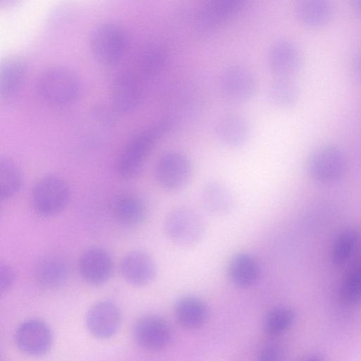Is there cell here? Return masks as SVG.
Returning a JSON list of instances; mask_svg holds the SVG:
<instances>
[{"mask_svg":"<svg viewBox=\"0 0 361 361\" xmlns=\"http://www.w3.org/2000/svg\"><path fill=\"white\" fill-rule=\"evenodd\" d=\"M171 121L162 120L136 134L121 152L116 164L118 174L125 178L136 177L156 142L168 133Z\"/></svg>","mask_w":361,"mask_h":361,"instance_id":"6da1fadb","label":"cell"},{"mask_svg":"<svg viewBox=\"0 0 361 361\" xmlns=\"http://www.w3.org/2000/svg\"><path fill=\"white\" fill-rule=\"evenodd\" d=\"M165 233L178 246L190 247L203 238L205 224L202 216L194 209L179 206L173 209L165 218Z\"/></svg>","mask_w":361,"mask_h":361,"instance_id":"7a4b0ae2","label":"cell"},{"mask_svg":"<svg viewBox=\"0 0 361 361\" xmlns=\"http://www.w3.org/2000/svg\"><path fill=\"white\" fill-rule=\"evenodd\" d=\"M39 94L47 102L56 105L66 104L78 95L80 84L70 69L54 66L44 69L37 80Z\"/></svg>","mask_w":361,"mask_h":361,"instance_id":"3957f363","label":"cell"},{"mask_svg":"<svg viewBox=\"0 0 361 361\" xmlns=\"http://www.w3.org/2000/svg\"><path fill=\"white\" fill-rule=\"evenodd\" d=\"M94 59L103 64H111L123 55L128 43L127 35L118 24L106 23L94 28L88 39Z\"/></svg>","mask_w":361,"mask_h":361,"instance_id":"277c9868","label":"cell"},{"mask_svg":"<svg viewBox=\"0 0 361 361\" xmlns=\"http://www.w3.org/2000/svg\"><path fill=\"white\" fill-rule=\"evenodd\" d=\"M70 189L61 177L50 174L36 183L32 194V203L37 214L52 216L61 212L70 200Z\"/></svg>","mask_w":361,"mask_h":361,"instance_id":"5b68a950","label":"cell"},{"mask_svg":"<svg viewBox=\"0 0 361 361\" xmlns=\"http://www.w3.org/2000/svg\"><path fill=\"white\" fill-rule=\"evenodd\" d=\"M346 168V157L342 149L335 144L317 146L309 154L307 161L308 173L320 183L338 180Z\"/></svg>","mask_w":361,"mask_h":361,"instance_id":"8992f818","label":"cell"},{"mask_svg":"<svg viewBox=\"0 0 361 361\" xmlns=\"http://www.w3.org/2000/svg\"><path fill=\"white\" fill-rule=\"evenodd\" d=\"M192 167L188 157L183 153L171 150L163 153L157 159L154 176L158 184L168 191H178L190 182Z\"/></svg>","mask_w":361,"mask_h":361,"instance_id":"52a82bcc","label":"cell"},{"mask_svg":"<svg viewBox=\"0 0 361 361\" xmlns=\"http://www.w3.org/2000/svg\"><path fill=\"white\" fill-rule=\"evenodd\" d=\"M266 62L276 78H291L301 67L302 55L294 41L283 38L271 44L267 53Z\"/></svg>","mask_w":361,"mask_h":361,"instance_id":"ba28073f","label":"cell"},{"mask_svg":"<svg viewBox=\"0 0 361 361\" xmlns=\"http://www.w3.org/2000/svg\"><path fill=\"white\" fill-rule=\"evenodd\" d=\"M219 85L223 95L235 102H245L252 99L257 87L254 73L240 65L225 68L219 76Z\"/></svg>","mask_w":361,"mask_h":361,"instance_id":"9c48e42d","label":"cell"},{"mask_svg":"<svg viewBox=\"0 0 361 361\" xmlns=\"http://www.w3.org/2000/svg\"><path fill=\"white\" fill-rule=\"evenodd\" d=\"M15 341L23 353L39 356L47 353L53 343V334L43 321L32 319L22 323L15 334Z\"/></svg>","mask_w":361,"mask_h":361,"instance_id":"30bf717a","label":"cell"},{"mask_svg":"<svg viewBox=\"0 0 361 361\" xmlns=\"http://www.w3.org/2000/svg\"><path fill=\"white\" fill-rule=\"evenodd\" d=\"M137 343L149 350H160L171 341L172 332L169 324L161 317L147 314L140 317L133 326Z\"/></svg>","mask_w":361,"mask_h":361,"instance_id":"8fae6325","label":"cell"},{"mask_svg":"<svg viewBox=\"0 0 361 361\" xmlns=\"http://www.w3.org/2000/svg\"><path fill=\"white\" fill-rule=\"evenodd\" d=\"M85 322L92 335L99 338H108L118 330L122 314L114 302L102 300L96 302L89 309Z\"/></svg>","mask_w":361,"mask_h":361,"instance_id":"7c38bea8","label":"cell"},{"mask_svg":"<svg viewBox=\"0 0 361 361\" xmlns=\"http://www.w3.org/2000/svg\"><path fill=\"white\" fill-rule=\"evenodd\" d=\"M78 269L86 283L95 286H101L107 282L111 276L112 259L102 247H89L80 255Z\"/></svg>","mask_w":361,"mask_h":361,"instance_id":"4fadbf2b","label":"cell"},{"mask_svg":"<svg viewBox=\"0 0 361 361\" xmlns=\"http://www.w3.org/2000/svg\"><path fill=\"white\" fill-rule=\"evenodd\" d=\"M241 0H213L199 10L195 25L200 32H209L235 16L243 8Z\"/></svg>","mask_w":361,"mask_h":361,"instance_id":"5bb4252c","label":"cell"},{"mask_svg":"<svg viewBox=\"0 0 361 361\" xmlns=\"http://www.w3.org/2000/svg\"><path fill=\"white\" fill-rule=\"evenodd\" d=\"M121 276L130 284L144 286L150 283L157 274L156 264L147 252L134 250L126 254L119 266Z\"/></svg>","mask_w":361,"mask_h":361,"instance_id":"9a60e30c","label":"cell"},{"mask_svg":"<svg viewBox=\"0 0 361 361\" xmlns=\"http://www.w3.org/2000/svg\"><path fill=\"white\" fill-rule=\"evenodd\" d=\"M111 99L114 109L121 113H130L137 109L143 100L137 78L129 73L118 74L113 81Z\"/></svg>","mask_w":361,"mask_h":361,"instance_id":"2e32d148","label":"cell"},{"mask_svg":"<svg viewBox=\"0 0 361 361\" xmlns=\"http://www.w3.org/2000/svg\"><path fill=\"white\" fill-rule=\"evenodd\" d=\"M214 134L222 145L233 148L239 147L249 139L250 123L245 117L240 114H226L215 123Z\"/></svg>","mask_w":361,"mask_h":361,"instance_id":"e0dca14e","label":"cell"},{"mask_svg":"<svg viewBox=\"0 0 361 361\" xmlns=\"http://www.w3.org/2000/svg\"><path fill=\"white\" fill-rule=\"evenodd\" d=\"M334 6L329 0H298L293 6L295 19L309 27L323 26L329 22Z\"/></svg>","mask_w":361,"mask_h":361,"instance_id":"ac0fdd59","label":"cell"},{"mask_svg":"<svg viewBox=\"0 0 361 361\" xmlns=\"http://www.w3.org/2000/svg\"><path fill=\"white\" fill-rule=\"evenodd\" d=\"M200 200L204 210L214 216H226L234 207L231 191L226 185L217 180H211L204 185Z\"/></svg>","mask_w":361,"mask_h":361,"instance_id":"d6986e66","label":"cell"},{"mask_svg":"<svg viewBox=\"0 0 361 361\" xmlns=\"http://www.w3.org/2000/svg\"><path fill=\"white\" fill-rule=\"evenodd\" d=\"M227 275L235 286L247 288L253 286L259 276V267L255 258L247 252H237L229 259Z\"/></svg>","mask_w":361,"mask_h":361,"instance_id":"ffe728a7","label":"cell"},{"mask_svg":"<svg viewBox=\"0 0 361 361\" xmlns=\"http://www.w3.org/2000/svg\"><path fill=\"white\" fill-rule=\"evenodd\" d=\"M174 314L181 326L187 329H195L202 326L207 321L209 309L199 298L186 295L176 302Z\"/></svg>","mask_w":361,"mask_h":361,"instance_id":"44dd1931","label":"cell"},{"mask_svg":"<svg viewBox=\"0 0 361 361\" xmlns=\"http://www.w3.org/2000/svg\"><path fill=\"white\" fill-rule=\"evenodd\" d=\"M37 282L47 288H56L63 285L68 277V267L61 257L49 255L40 258L35 267Z\"/></svg>","mask_w":361,"mask_h":361,"instance_id":"7402d4cb","label":"cell"},{"mask_svg":"<svg viewBox=\"0 0 361 361\" xmlns=\"http://www.w3.org/2000/svg\"><path fill=\"white\" fill-rule=\"evenodd\" d=\"M113 214L120 225L128 228L135 227L145 219L147 208L140 197L133 195H123L115 200Z\"/></svg>","mask_w":361,"mask_h":361,"instance_id":"603a6c76","label":"cell"},{"mask_svg":"<svg viewBox=\"0 0 361 361\" xmlns=\"http://www.w3.org/2000/svg\"><path fill=\"white\" fill-rule=\"evenodd\" d=\"M25 74V65L17 56L6 59L0 67V97L8 99L18 90Z\"/></svg>","mask_w":361,"mask_h":361,"instance_id":"cb8c5ba5","label":"cell"},{"mask_svg":"<svg viewBox=\"0 0 361 361\" xmlns=\"http://www.w3.org/2000/svg\"><path fill=\"white\" fill-rule=\"evenodd\" d=\"M266 96L271 104L289 108L298 102L300 89L291 78H276L269 85Z\"/></svg>","mask_w":361,"mask_h":361,"instance_id":"d4e9b609","label":"cell"},{"mask_svg":"<svg viewBox=\"0 0 361 361\" xmlns=\"http://www.w3.org/2000/svg\"><path fill=\"white\" fill-rule=\"evenodd\" d=\"M22 173L11 158H0V199L7 200L15 195L22 185Z\"/></svg>","mask_w":361,"mask_h":361,"instance_id":"484cf974","label":"cell"},{"mask_svg":"<svg viewBox=\"0 0 361 361\" xmlns=\"http://www.w3.org/2000/svg\"><path fill=\"white\" fill-rule=\"evenodd\" d=\"M295 319V313L291 308L285 306L275 307L266 316L264 329L269 336H279L293 325Z\"/></svg>","mask_w":361,"mask_h":361,"instance_id":"4316f807","label":"cell"},{"mask_svg":"<svg viewBox=\"0 0 361 361\" xmlns=\"http://www.w3.org/2000/svg\"><path fill=\"white\" fill-rule=\"evenodd\" d=\"M341 297L348 305L361 302V260L352 267L346 276L341 286Z\"/></svg>","mask_w":361,"mask_h":361,"instance_id":"83f0119b","label":"cell"},{"mask_svg":"<svg viewBox=\"0 0 361 361\" xmlns=\"http://www.w3.org/2000/svg\"><path fill=\"white\" fill-rule=\"evenodd\" d=\"M358 239L355 229L343 231L337 238L333 247L331 259L334 264L341 265L345 262L353 252Z\"/></svg>","mask_w":361,"mask_h":361,"instance_id":"f1b7e54d","label":"cell"},{"mask_svg":"<svg viewBox=\"0 0 361 361\" xmlns=\"http://www.w3.org/2000/svg\"><path fill=\"white\" fill-rule=\"evenodd\" d=\"M166 58L163 51L157 48L148 49L142 56L141 65L147 73L160 70L165 64Z\"/></svg>","mask_w":361,"mask_h":361,"instance_id":"f546056e","label":"cell"},{"mask_svg":"<svg viewBox=\"0 0 361 361\" xmlns=\"http://www.w3.org/2000/svg\"><path fill=\"white\" fill-rule=\"evenodd\" d=\"M16 280L13 267L4 262H0V292L1 294L11 289Z\"/></svg>","mask_w":361,"mask_h":361,"instance_id":"4dcf8cb0","label":"cell"},{"mask_svg":"<svg viewBox=\"0 0 361 361\" xmlns=\"http://www.w3.org/2000/svg\"><path fill=\"white\" fill-rule=\"evenodd\" d=\"M257 361H283L281 348L276 345H267L259 351Z\"/></svg>","mask_w":361,"mask_h":361,"instance_id":"1f68e13d","label":"cell"},{"mask_svg":"<svg viewBox=\"0 0 361 361\" xmlns=\"http://www.w3.org/2000/svg\"><path fill=\"white\" fill-rule=\"evenodd\" d=\"M352 66L354 72L361 77V47L357 50L353 58Z\"/></svg>","mask_w":361,"mask_h":361,"instance_id":"d6a6232c","label":"cell"},{"mask_svg":"<svg viewBox=\"0 0 361 361\" xmlns=\"http://www.w3.org/2000/svg\"><path fill=\"white\" fill-rule=\"evenodd\" d=\"M351 6L353 11L361 16V0H353L351 3Z\"/></svg>","mask_w":361,"mask_h":361,"instance_id":"836d02e7","label":"cell"},{"mask_svg":"<svg viewBox=\"0 0 361 361\" xmlns=\"http://www.w3.org/2000/svg\"><path fill=\"white\" fill-rule=\"evenodd\" d=\"M305 361H324V359L319 355H312L307 357Z\"/></svg>","mask_w":361,"mask_h":361,"instance_id":"e575fe53","label":"cell"}]
</instances>
